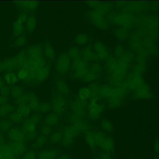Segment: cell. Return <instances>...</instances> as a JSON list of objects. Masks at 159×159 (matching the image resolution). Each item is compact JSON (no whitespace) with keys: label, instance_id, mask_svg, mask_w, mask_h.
I'll use <instances>...</instances> for the list:
<instances>
[{"label":"cell","instance_id":"cell-25","mask_svg":"<svg viewBox=\"0 0 159 159\" xmlns=\"http://www.w3.org/2000/svg\"><path fill=\"white\" fill-rule=\"evenodd\" d=\"M42 47L36 45L31 47L28 50V54L30 59H36L42 57L43 53Z\"/></svg>","mask_w":159,"mask_h":159},{"label":"cell","instance_id":"cell-5","mask_svg":"<svg viewBox=\"0 0 159 159\" xmlns=\"http://www.w3.org/2000/svg\"><path fill=\"white\" fill-rule=\"evenodd\" d=\"M39 124L30 116L24 119L20 126L26 139L31 141L36 138L37 126Z\"/></svg>","mask_w":159,"mask_h":159},{"label":"cell","instance_id":"cell-51","mask_svg":"<svg viewBox=\"0 0 159 159\" xmlns=\"http://www.w3.org/2000/svg\"><path fill=\"white\" fill-rule=\"evenodd\" d=\"M55 159H70L69 156L67 154H63L58 156Z\"/></svg>","mask_w":159,"mask_h":159},{"label":"cell","instance_id":"cell-36","mask_svg":"<svg viewBox=\"0 0 159 159\" xmlns=\"http://www.w3.org/2000/svg\"><path fill=\"white\" fill-rule=\"evenodd\" d=\"M98 75L89 69V71L82 80L84 82H90L95 80Z\"/></svg>","mask_w":159,"mask_h":159},{"label":"cell","instance_id":"cell-48","mask_svg":"<svg viewBox=\"0 0 159 159\" xmlns=\"http://www.w3.org/2000/svg\"><path fill=\"white\" fill-rule=\"evenodd\" d=\"M11 101L9 97L0 95V106Z\"/></svg>","mask_w":159,"mask_h":159},{"label":"cell","instance_id":"cell-9","mask_svg":"<svg viewBox=\"0 0 159 159\" xmlns=\"http://www.w3.org/2000/svg\"><path fill=\"white\" fill-rule=\"evenodd\" d=\"M98 102H90L88 104L87 116L90 120H95L98 119L104 110V105Z\"/></svg>","mask_w":159,"mask_h":159},{"label":"cell","instance_id":"cell-4","mask_svg":"<svg viewBox=\"0 0 159 159\" xmlns=\"http://www.w3.org/2000/svg\"><path fill=\"white\" fill-rule=\"evenodd\" d=\"M81 132L78 128L72 124L65 126L62 132V138L61 142L62 145L65 147L71 146L76 137Z\"/></svg>","mask_w":159,"mask_h":159},{"label":"cell","instance_id":"cell-18","mask_svg":"<svg viewBox=\"0 0 159 159\" xmlns=\"http://www.w3.org/2000/svg\"><path fill=\"white\" fill-rule=\"evenodd\" d=\"M100 85L97 83L92 82L87 87L89 89L91 95L89 99L90 102H98L100 98L99 91Z\"/></svg>","mask_w":159,"mask_h":159},{"label":"cell","instance_id":"cell-54","mask_svg":"<svg viewBox=\"0 0 159 159\" xmlns=\"http://www.w3.org/2000/svg\"><path fill=\"white\" fill-rule=\"evenodd\" d=\"M95 159H100V158H95Z\"/></svg>","mask_w":159,"mask_h":159},{"label":"cell","instance_id":"cell-34","mask_svg":"<svg viewBox=\"0 0 159 159\" xmlns=\"http://www.w3.org/2000/svg\"><path fill=\"white\" fill-rule=\"evenodd\" d=\"M62 138V132L57 131L50 134L49 138V140L51 143L56 144L61 141Z\"/></svg>","mask_w":159,"mask_h":159},{"label":"cell","instance_id":"cell-17","mask_svg":"<svg viewBox=\"0 0 159 159\" xmlns=\"http://www.w3.org/2000/svg\"><path fill=\"white\" fill-rule=\"evenodd\" d=\"M2 76L5 83L10 87L17 84L20 82L16 73L14 71L4 72Z\"/></svg>","mask_w":159,"mask_h":159},{"label":"cell","instance_id":"cell-26","mask_svg":"<svg viewBox=\"0 0 159 159\" xmlns=\"http://www.w3.org/2000/svg\"><path fill=\"white\" fill-rule=\"evenodd\" d=\"M25 22L18 18L13 25V34L15 37L20 35L24 31L25 26L23 24Z\"/></svg>","mask_w":159,"mask_h":159},{"label":"cell","instance_id":"cell-12","mask_svg":"<svg viewBox=\"0 0 159 159\" xmlns=\"http://www.w3.org/2000/svg\"><path fill=\"white\" fill-rule=\"evenodd\" d=\"M134 91L133 96L135 99H146L151 98L152 96L149 87L144 83Z\"/></svg>","mask_w":159,"mask_h":159},{"label":"cell","instance_id":"cell-10","mask_svg":"<svg viewBox=\"0 0 159 159\" xmlns=\"http://www.w3.org/2000/svg\"><path fill=\"white\" fill-rule=\"evenodd\" d=\"M141 75L133 72L127 77L124 84L128 90H135L144 83Z\"/></svg>","mask_w":159,"mask_h":159},{"label":"cell","instance_id":"cell-31","mask_svg":"<svg viewBox=\"0 0 159 159\" xmlns=\"http://www.w3.org/2000/svg\"><path fill=\"white\" fill-rule=\"evenodd\" d=\"M36 25V19L35 17L31 15L28 17L26 22V28L28 32L31 33L35 30Z\"/></svg>","mask_w":159,"mask_h":159},{"label":"cell","instance_id":"cell-28","mask_svg":"<svg viewBox=\"0 0 159 159\" xmlns=\"http://www.w3.org/2000/svg\"><path fill=\"white\" fill-rule=\"evenodd\" d=\"M44 55L50 60H53L55 57V53L51 44L49 42H46L43 49Z\"/></svg>","mask_w":159,"mask_h":159},{"label":"cell","instance_id":"cell-2","mask_svg":"<svg viewBox=\"0 0 159 159\" xmlns=\"http://www.w3.org/2000/svg\"><path fill=\"white\" fill-rule=\"evenodd\" d=\"M11 102L15 105L23 104L29 106L32 111H37L40 104L39 98L34 93L25 92L16 99Z\"/></svg>","mask_w":159,"mask_h":159},{"label":"cell","instance_id":"cell-46","mask_svg":"<svg viewBox=\"0 0 159 159\" xmlns=\"http://www.w3.org/2000/svg\"><path fill=\"white\" fill-rule=\"evenodd\" d=\"M26 42V39L25 36L21 35L15 41V44L17 46H20L24 45Z\"/></svg>","mask_w":159,"mask_h":159},{"label":"cell","instance_id":"cell-13","mask_svg":"<svg viewBox=\"0 0 159 159\" xmlns=\"http://www.w3.org/2000/svg\"><path fill=\"white\" fill-rule=\"evenodd\" d=\"M59 152L57 149H44L36 154V159H55L58 156Z\"/></svg>","mask_w":159,"mask_h":159},{"label":"cell","instance_id":"cell-33","mask_svg":"<svg viewBox=\"0 0 159 159\" xmlns=\"http://www.w3.org/2000/svg\"><path fill=\"white\" fill-rule=\"evenodd\" d=\"M78 98L84 100L89 99L91 93L88 87H83L80 88L78 91Z\"/></svg>","mask_w":159,"mask_h":159},{"label":"cell","instance_id":"cell-29","mask_svg":"<svg viewBox=\"0 0 159 159\" xmlns=\"http://www.w3.org/2000/svg\"><path fill=\"white\" fill-rule=\"evenodd\" d=\"M7 118L13 125H21L24 120L21 116L15 111L9 115Z\"/></svg>","mask_w":159,"mask_h":159},{"label":"cell","instance_id":"cell-7","mask_svg":"<svg viewBox=\"0 0 159 159\" xmlns=\"http://www.w3.org/2000/svg\"><path fill=\"white\" fill-rule=\"evenodd\" d=\"M8 142L25 143L26 139L21 126L13 125L7 133Z\"/></svg>","mask_w":159,"mask_h":159},{"label":"cell","instance_id":"cell-52","mask_svg":"<svg viewBox=\"0 0 159 159\" xmlns=\"http://www.w3.org/2000/svg\"><path fill=\"white\" fill-rule=\"evenodd\" d=\"M6 84L2 78V75H0V89Z\"/></svg>","mask_w":159,"mask_h":159},{"label":"cell","instance_id":"cell-16","mask_svg":"<svg viewBox=\"0 0 159 159\" xmlns=\"http://www.w3.org/2000/svg\"><path fill=\"white\" fill-rule=\"evenodd\" d=\"M7 144L16 157L20 156L26 152L27 147L25 143L8 142Z\"/></svg>","mask_w":159,"mask_h":159},{"label":"cell","instance_id":"cell-38","mask_svg":"<svg viewBox=\"0 0 159 159\" xmlns=\"http://www.w3.org/2000/svg\"><path fill=\"white\" fill-rule=\"evenodd\" d=\"M67 55L70 59L73 60L80 56V50L76 47L70 48L68 51Z\"/></svg>","mask_w":159,"mask_h":159},{"label":"cell","instance_id":"cell-30","mask_svg":"<svg viewBox=\"0 0 159 159\" xmlns=\"http://www.w3.org/2000/svg\"><path fill=\"white\" fill-rule=\"evenodd\" d=\"M84 136L85 141L89 147L92 150H94L96 147L95 144L93 131L90 130L85 132Z\"/></svg>","mask_w":159,"mask_h":159},{"label":"cell","instance_id":"cell-47","mask_svg":"<svg viewBox=\"0 0 159 159\" xmlns=\"http://www.w3.org/2000/svg\"><path fill=\"white\" fill-rule=\"evenodd\" d=\"M89 69L98 75L101 70L100 66L96 63L92 64L89 68Z\"/></svg>","mask_w":159,"mask_h":159},{"label":"cell","instance_id":"cell-22","mask_svg":"<svg viewBox=\"0 0 159 159\" xmlns=\"http://www.w3.org/2000/svg\"><path fill=\"white\" fill-rule=\"evenodd\" d=\"M16 106L15 111L18 113L24 119L29 117L32 111L27 105L21 104Z\"/></svg>","mask_w":159,"mask_h":159},{"label":"cell","instance_id":"cell-39","mask_svg":"<svg viewBox=\"0 0 159 159\" xmlns=\"http://www.w3.org/2000/svg\"><path fill=\"white\" fill-rule=\"evenodd\" d=\"M88 38L87 35L84 34H79L76 36L75 42L79 45H83L86 43L88 41Z\"/></svg>","mask_w":159,"mask_h":159},{"label":"cell","instance_id":"cell-19","mask_svg":"<svg viewBox=\"0 0 159 159\" xmlns=\"http://www.w3.org/2000/svg\"><path fill=\"white\" fill-rule=\"evenodd\" d=\"M16 106L11 101L0 106V118H7L15 111Z\"/></svg>","mask_w":159,"mask_h":159},{"label":"cell","instance_id":"cell-21","mask_svg":"<svg viewBox=\"0 0 159 159\" xmlns=\"http://www.w3.org/2000/svg\"><path fill=\"white\" fill-rule=\"evenodd\" d=\"M0 153L3 159H16V156L7 143L0 145Z\"/></svg>","mask_w":159,"mask_h":159},{"label":"cell","instance_id":"cell-43","mask_svg":"<svg viewBox=\"0 0 159 159\" xmlns=\"http://www.w3.org/2000/svg\"><path fill=\"white\" fill-rule=\"evenodd\" d=\"M52 130V127L45 125L42 126L40 129L41 135L47 136L50 134Z\"/></svg>","mask_w":159,"mask_h":159},{"label":"cell","instance_id":"cell-49","mask_svg":"<svg viewBox=\"0 0 159 159\" xmlns=\"http://www.w3.org/2000/svg\"><path fill=\"white\" fill-rule=\"evenodd\" d=\"M100 156V159H111L109 153L106 152L102 153Z\"/></svg>","mask_w":159,"mask_h":159},{"label":"cell","instance_id":"cell-14","mask_svg":"<svg viewBox=\"0 0 159 159\" xmlns=\"http://www.w3.org/2000/svg\"><path fill=\"white\" fill-rule=\"evenodd\" d=\"M70 107L73 114L74 115L82 118L85 116L86 107L76 99L71 102Z\"/></svg>","mask_w":159,"mask_h":159},{"label":"cell","instance_id":"cell-40","mask_svg":"<svg viewBox=\"0 0 159 159\" xmlns=\"http://www.w3.org/2000/svg\"><path fill=\"white\" fill-rule=\"evenodd\" d=\"M46 136L40 135L36 138L35 144L38 148H41L45 145L47 141Z\"/></svg>","mask_w":159,"mask_h":159},{"label":"cell","instance_id":"cell-37","mask_svg":"<svg viewBox=\"0 0 159 159\" xmlns=\"http://www.w3.org/2000/svg\"><path fill=\"white\" fill-rule=\"evenodd\" d=\"M94 48L95 50L100 57L104 58L107 55V52L105 49L104 47L100 43H95Z\"/></svg>","mask_w":159,"mask_h":159},{"label":"cell","instance_id":"cell-3","mask_svg":"<svg viewBox=\"0 0 159 159\" xmlns=\"http://www.w3.org/2000/svg\"><path fill=\"white\" fill-rule=\"evenodd\" d=\"M72 78L82 80L89 71V67L87 61L80 56L74 60L71 65Z\"/></svg>","mask_w":159,"mask_h":159},{"label":"cell","instance_id":"cell-41","mask_svg":"<svg viewBox=\"0 0 159 159\" xmlns=\"http://www.w3.org/2000/svg\"><path fill=\"white\" fill-rule=\"evenodd\" d=\"M16 73L19 82H21V83H23L27 79L28 76L27 71L22 68L20 69Z\"/></svg>","mask_w":159,"mask_h":159},{"label":"cell","instance_id":"cell-8","mask_svg":"<svg viewBox=\"0 0 159 159\" xmlns=\"http://www.w3.org/2000/svg\"><path fill=\"white\" fill-rule=\"evenodd\" d=\"M51 105L54 113L58 116L62 115L66 111V101L65 98L60 94L54 96L52 100Z\"/></svg>","mask_w":159,"mask_h":159},{"label":"cell","instance_id":"cell-55","mask_svg":"<svg viewBox=\"0 0 159 159\" xmlns=\"http://www.w3.org/2000/svg\"><path fill=\"white\" fill-rule=\"evenodd\" d=\"M154 159H156V158H154Z\"/></svg>","mask_w":159,"mask_h":159},{"label":"cell","instance_id":"cell-45","mask_svg":"<svg viewBox=\"0 0 159 159\" xmlns=\"http://www.w3.org/2000/svg\"><path fill=\"white\" fill-rule=\"evenodd\" d=\"M22 159H36V154L34 151H28L24 154Z\"/></svg>","mask_w":159,"mask_h":159},{"label":"cell","instance_id":"cell-50","mask_svg":"<svg viewBox=\"0 0 159 159\" xmlns=\"http://www.w3.org/2000/svg\"><path fill=\"white\" fill-rule=\"evenodd\" d=\"M5 139L4 133L0 130V145L5 143Z\"/></svg>","mask_w":159,"mask_h":159},{"label":"cell","instance_id":"cell-15","mask_svg":"<svg viewBox=\"0 0 159 159\" xmlns=\"http://www.w3.org/2000/svg\"><path fill=\"white\" fill-rule=\"evenodd\" d=\"M15 2L16 5L19 8L27 11H34L39 5V2L36 1H19Z\"/></svg>","mask_w":159,"mask_h":159},{"label":"cell","instance_id":"cell-53","mask_svg":"<svg viewBox=\"0 0 159 159\" xmlns=\"http://www.w3.org/2000/svg\"><path fill=\"white\" fill-rule=\"evenodd\" d=\"M158 140H156L154 144V150L155 152L157 153L158 152Z\"/></svg>","mask_w":159,"mask_h":159},{"label":"cell","instance_id":"cell-20","mask_svg":"<svg viewBox=\"0 0 159 159\" xmlns=\"http://www.w3.org/2000/svg\"><path fill=\"white\" fill-rule=\"evenodd\" d=\"M26 92L25 88L21 84H18L11 87L10 98L11 101L15 100Z\"/></svg>","mask_w":159,"mask_h":159},{"label":"cell","instance_id":"cell-24","mask_svg":"<svg viewBox=\"0 0 159 159\" xmlns=\"http://www.w3.org/2000/svg\"><path fill=\"white\" fill-rule=\"evenodd\" d=\"M59 121L58 115L54 113H48L43 119V122L45 125L51 127L57 125Z\"/></svg>","mask_w":159,"mask_h":159},{"label":"cell","instance_id":"cell-44","mask_svg":"<svg viewBox=\"0 0 159 159\" xmlns=\"http://www.w3.org/2000/svg\"><path fill=\"white\" fill-rule=\"evenodd\" d=\"M10 91L11 87L6 84L0 89V95L10 98Z\"/></svg>","mask_w":159,"mask_h":159},{"label":"cell","instance_id":"cell-27","mask_svg":"<svg viewBox=\"0 0 159 159\" xmlns=\"http://www.w3.org/2000/svg\"><path fill=\"white\" fill-rule=\"evenodd\" d=\"M13 125L7 117L0 118V130L3 133H7Z\"/></svg>","mask_w":159,"mask_h":159},{"label":"cell","instance_id":"cell-35","mask_svg":"<svg viewBox=\"0 0 159 159\" xmlns=\"http://www.w3.org/2000/svg\"><path fill=\"white\" fill-rule=\"evenodd\" d=\"M94 56V54L88 47L84 49L81 52V57L87 61L92 60Z\"/></svg>","mask_w":159,"mask_h":159},{"label":"cell","instance_id":"cell-1","mask_svg":"<svg viewBox=\"0 0 159 159\" xmlns=\"http://www.w3.org/2000/svg\"><path fill=\"white\" fill-rule=\"evenodd\" d=\"M92 131L96 147H99L105 152L112 153L114 145L112 138L102 132Z\"/></svg>","mask_w":159,"mask_h":159},{"label":"cell","instance_id":"cell-32","mask_svg":"<svg viewBox=\"0 0 159 159\" xmlns=\"http://www.w3.org/2000/svg\"><path fill=\"white\" fill-rule=\"evenodd\" d=\"M52 109L51 104L48 102L40 103L37 112L40 114H46L51 111Z\"/></svg>","mask_w":159,"mask_h":159},{"label":"cell","instance_id":"cell-23","mask_svg":"<svg viewBox=\"0 0 159 159\" xmlns=\"http://www.w3.org/2000/svg\"><path fill=\"white\" fill-rule=\"evenodd\" d=\"M56 89L61 95H67L70 93L68 87L64 80L61 79H58L56 81Z\"/></svg>","mask_w":159,"mask_h":159},{"label":"cell","instance_id":"cell-11","mask_svg":"<svg viewBox=\"0 0 159 159\" xmlns=\"http://www.w3.org/2000/svg\"><path fill=\"white\" fill-rule=\"evenodd\" d=\"M68 120L71 124L78 128L82 132L85 133L91 129V126L82 118L73 114L69 116Z\"/></svg>","mask_w":159,"mask_h":159},{"label":"cell","instance_id":"cell-6","mask_svg":"<svg viewBox=\"0 0 159 159\" xmlns=\"http://www.w3.org/2000/svg\"><path fill=\"white\" fill-rule=\"evenodd\" d=\"M70 67V59L67 54L63 53L59 56L57 59L55 69L58 74L64 75L69 71Z\"/></svg>","mask_w":159,"mask_h":159},{"label":"cell","instance_id":"cell-42","mask_svg":"<svg viewBox=\"0 0 159 159\" xmlns=\"http://www.w3.org/2000/svg\"><path fill=\"white\" fill-rule=\"evenodd\" d=\"M101 125L104 131L107 132H111L113 129V126L109 120H103L101 122Z\"/></svg>","mask_w":159,"mask_h":159}]
</instances>
